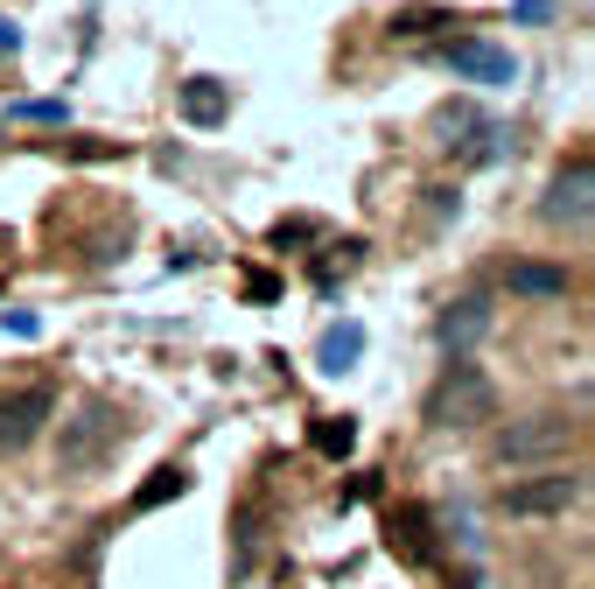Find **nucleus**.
Returning <instances> with one entry per match:
<instances>
[{
  "label": "nucleus",
  "instance_id": "obj_1",
  "mask_svg": "<svg viewBox=\"0 0 595 589\" xmlns=\"http://www.w3.org/2000/svg\"><path fill=\"white\" fill-rule=\"evenodd\" d=\"M420 414H428V428H484L497 422V379L470 358H449V372L428 386Z\"/></svg>",
  "mask_w": 595,
  "mask_h": 589
},
{
  "label": "nucleus",
  "instance_id": "obj_2",
  "mask_svg": "<svg viewBox=\"0 0 595 589\" xmlns=\"http://www.w3.org/2000/svg\"><path fill=\"white\" fill-rule=\"evenodd\" d=\"M120 443H126V414L91 393V401H78V414L64 422V435H56V470H64V478H78V470H99Z\"/></svg>",
  "mask_w": 595,
  "mask_h": 589
},
{
  "label": "nucleus",
  "instance_id": "obj_3",
  "mask_svg": "<svg viewBox=\"0 0 595 589\" xmlns=\"http://www.w3.org/2000/svg\"><path fill=\"white\" fill-rule=\"evenodd\" d=\"M574 443H582V422H568V414H526V422H505V428H497L491 456H497L505 470H553Z\"/></svg>",
  "mask_w": 595,
  "mask_h": 589
},
{
  "label": "nucleus",
  "instance_id": "obj_4",
  "mask_svg": "<svg viewBox=\"0 0 595 589\" xmlns=\"http://www.w3.org/2000/svg\"><path fill=\"white\" fill-rule=\"evenodd\" d=\"M582 499H588V470H568V463L505 484V512H511V520H553V512H574Z\"/></svg>",
  "mask_w": 595,
  "mask_h": 589
},
{
  "label": "nucleus",
  "instance_id": "obj_5",
  "mask_svg": "<svg viewBox=\"0 0 595 589\" xmlns=\"http://www.w3.org/2000/svg\"><path fill=\"white\" fill-rule=\"evenodd\" d=\"M428 134H434V148H449V155H463V162H497V155H505V127H491L470 99L434 106L428 112Z\"/></svg>",
  "mask_w": 595,
  "mask_h": 589
},
{
  "label": "nucleus",
  "instance_id": "obj_6",
  "mask_svg": "<svg viewBox=\"0 0 595 589\" xmlns=\"http://www.w3.org/2000/svg\"><path fill=\"white\" fill-rule=\"evenodd\" d=\"M49 422H56V386H49V379H29V386L0 393V449H8V456L29 449Z\"/></svg>",
  "mask_w": 595,
  "mask_h": 589
},
{
  "label": "nucleus",
  "instance_id": "obj_7",
  "mask_svg": "<svg viewBox=\"0 0 595 589\" xmlns=\"http://www.w3.org/2000/svg\"><path fill=\"white\" fill-rule=\"evenodd\" d=\"M441 64H449L463 85H484V91H511L518 85V56L505 43H491V35H463V43H449V50H441Z\"/></svg>",
  "mask_w": 595,
  "mask_h": 589
},
{
  "label": "nucleus",
  "instance_id": "obj_8",
  "mask_svg": "<svg viewBox=\"0 0 595 589\" xmlns=\"http://www.w3.org/2000/svg\"><path fill=\"white\" fill-rule=\"evenodd\" d=\"M491 330H497L491 295H455L449 309H441V323H434V337H441V351H449V358H470Z\"/></svg>",
  "mask_w": 595,
  "mask_h": 589
},
{
  "label": "nucleus",
  "instance_id": "obj_9",
  "mask_svg": "<svg viewBox=\"0 0 595 589\" xmlns=\"http://www.w3.org/2000/svg\"><path fill=\"white\" fill-rule=\"evenodd\" d=\"M588 204H595V162H588V155H574L561 176H553V189H547V218H553V225H574V232H582V225H588Z\"/></svg>",
  "mask_w": 595,
  "mask_h": 589
},
{
  "label": "nucleus",
  "instance_id": "obj_10",
  "mask_svg": "<svg viewBox=\"0 0 595 589\" xmlns=\"http://www.w3.org/2000/svg\"><path fill=\"white\" fill-rule=\"evenodd\" d=\"M386 547L407 568H428L434 561V520H428V505H399L393 520H386Z\"/></svg>",
  "mask_w": 595,
  "mask_h": 589
},
{
  "label": "nucleus",
  "instance_id": "obj_11",
  "mask_svg": "<svg viewBox=\"0 0 595 589\" xmlns=\"http://www.w3.org/2000/svg\"><path fill=\"white\" fill-rule=\"evenodd\" d=\"M183 120H189V127H224V120H232V85L189 78V85H183Z\"/></svg>",
  "mask_w": 595,
  "mask_h": 589
},
{
  "label": "nucleus",
  "instance_id": "obj_12",
  "mask_svg": "<svg viewBox=\"0 0 595 589\" xmlns=\"http://www.w3.org/2000/svg\"><path fill=\"white\" fill-rule=\"evenodd\" d=\"M357 358H364V323H351V316L330 323V330H322V345H316V366L330 372V379H343Z\"/></svg>",
  "mask_w": 595,
  "mask_h": 589
},
{
  "label": "nucleus",
  "instance_id": "obj_13",
  "mask_svg": "<svg viewBox=\"0 0 595 589\" xmlns=\"http://www.w3.org/2000/svg\"><path fill=\"white\" fill-rule=\"evenodd\" d=\"M511 281V295H526V302H568V268H547V260H518V268L505 274Z\"/></svg>",
  "mask_w": 595,
  "mask_h": 589
},
{
  "label": "nucleus",
  "instance_id": "obj_14",
  "mask_svg": "<svg viewBox=\"0 0 595 589\" xmlns=\"http://www.w3.org/2000/svg\"><path fill=\"white\" fill-rule=\"evenodd\" d=\"M434 29H463L449 8H434V0H414V8H393V22H386V35L393 43H420V35H434Z\"/></svg>",
  "mask_w": 595,
  "mask_h": 589
},
{
  "label": "nucleus",
  "instance_id": "obj_15",
  "mask_svg": "<svg viewBox=\"0 0 595 589\" xmlns=\"http://www.w3.org/2000/svg\"><path fill=\"white\" fill-rule=\"evenodd\" d=\"M189 491V470L183 463H162V470H147V484L133 491V512H155V505H168V499H183Z\"/></svg>",
  "mask_w": 595,
  "mask_h": 589
},
{
  "label": "nucleus",
  "instance_id": "obj_16",
  "mask_svg": "<svg viewBox=\"0 0 595 589\" xmlns=\"http://www.w3.org/2000/svg\"><path fill=\"white\" fill-rule=\"evenodd\" d=\"M309 443H316V456H351L357 449V422H351V414H322Z\"/></svg>",
  "mask_w": 595,
  "mask_h": 589
},
{
  "label": "nucleus",
  "instance_id": "obj_17",
  "mask_svg": "<svg viewBox=\"0 0 595 589\" xmlns=\"http://www.w3.org/2000/svg\"><path fill=\"white\" fill-rule=\"evenodd\" d=\"M8 120H29V127H64V120H70V106H64V99H14V106H8Z\"/></svg>",
  "mask_w": 595,
  "mask_h": 589
},
{
  "label": "nucleus",
  "instance_id": "obj_18",
  "mask_svg": "<svg viewBox=\"0 0 595 589\" xmlns=\"http://www.w3.org/2000/svg\"><path fill=\"white\" fill-rule=\"evenodd\" d=\"M64 155H70V162H120L126 141H64Z\"/></svg>",
  "mask_w": 595,
  "mask_h": 589
},
{
  "label": "nucleus",
  "instance_id": "obj_19",
  "mask_svg": "<svg viewBox=\"0 0 595 589\" xmlns=\"http://www.w3.org/2000/svg\"><path fill=\"white\" fill-rule=\"evenodd\" d=\"M0 330L8 337H43V316L35 309H0Z\"/></svg>",
  "mask_w": 595,
  "mask_h": 589
},
{
  "label": "nucleus",
  "instance_id": "obj_20",
  "mask_svg": "<svg viewBox=\"0 0 595 589\" xmlns=\"http://www.w3.org/2000/svg\"><path fill=\"white\" fill-rule=\"evenodd\" d=\"M301 239H316L309 218H280V225H274V246H301Z\"/></svg>",
  "mask_w": 595,
  "mask_h": 589
},
{
  "label": "nucleus",
  "instance_id": "obj_21",
  "mask_svg": "<svg viewBox=\"0 0 595 589\" xmlns=\"http://www.w3.org/2000/svg\"><path fill=\"white\" fill-rule=\"evenodd\" d=\"M245 295H253V302H274L280 281H274V274H245Z\"/></svg>",
  "mask_w": 595,
  "mask_h": 589
},
{
  "label": "nucleus",
  "instance_id": "obj_22",
  "mask_svg": "<svg viewBox=\"0 0 595 589\" xmlns=\"http://www.w3.org/2000/svg\"><path fill=\"white\" fill-rule=\"evenodd\" d=\"M22 50V22H14V14H0V56H14Z\"/></svg>",
  "mask_w": 595,
  "mask_h": 589
},
{
  "label": "nucleus",
  "instance_id": "obj_23",
  "mask_svg": "<svg viewBox=\"0 0 595 589\" xmlns=\"http://www.w3.org/2000/svg\"><path fill=\"white\" fill-rule=\"evenodd\" d=\"M553 14V0H518V22H547Z\"/></svg>",
  "mask_w": 595,
  "mask_h": 589
}]
</instances>
